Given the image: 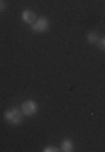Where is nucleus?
Returning <instances> with one entry per match:
<instances>
[{
    "label": "nucleus",
    "instance_id": "6e6552de",
    "mask_svg": "<svg viewBox=\"0 0 105 152\" xmlns=\"http://www.w3.org/2000/svg\"><path fill=\"white\" fill-rule=\"evenodd\" d=\"M97 44H98V48L102 49V51H105V37H100Z\"/></svg>",
    "mask_w": 105,
    "mask_h": 152
},
{
    "label": "nucleus",
    "instance_id": "f03ea898",
    "mask_svg": "<svg viewBox=\"0 0 105 152\" xmlns=\"http://www.w3.org/2000/svg\"><path fill=\"white\" fill-rule=\"evenodd\" d=\"M21 110H22V113L26 117H34V115L37 113V103L34 102V100H26L22 105H21Z\"/></svg>",
    "mask_w": 105,
    "mask_h": 152
},
{
    "label": "nucleus",
    "instance_id": "423d86ee",
    "mask_svg": "<svg viewBox=\"0 0 105 152\" xmlns=\"http://www.w3.org/2000/svg\"><path fill=\"white\" fill-rule=\"evenodd\" d=\"M87 39H88L90 44H97V42H98V39H100V36L97 32H88V34H87Z\"/></svg>",
    "mask_w": 105,
    "mask_h": 152
},
{
    "label": "nucleus",
    "instance_id": "f257e3e1",
    "mask_svg": "<svg viewBox=\"0 0 105 152\" xmlns=\"http://www.w3.org/2000/svg\"><path fill=\"white\" fill-rule=\"evenodd\" d=\"M4 118H5L7 124H10V125H21L24 120V113H22V110L12 107V108H9L4 113Z\"/></svg>",
    "mask_w": 105,
    "mask_h": 152
},
{
    "label": "nucleus",
    "instance_id": "0eeeda50",
    "mask_svg": "<svg viewBox=\"0 0 105 152\" xmlns=\"http://www.w3.org/2000/svg\"><path fill=\"white\" fill-rule=\"evenodd\" d=\"M43 151H44V152H56V151H59V149H58V147H54V145H46Z\"/></svg>",
    "mask_w": 105,
    "mask_h": 152
},
{
    "label": "nucleus",
    "instance_id": "7ed1b4c3",
    "mask_svg": "<svg viewBox=\"0 0 105 152\" xmlns=\"http://www.w3.org/2000/svg\"><path fill=\"white\" fill-rule=\"evenodd\" d=\"M49 29V20L46 19V17H39V19H36V22L32 24V31L37 34H43L46 32Z\"/></svg>",
    "mask_w": 105,
    "mask_h": 152
},
{
    "label": "nucleus",
    "instance_id": "39448f33",
    "mask_svg": "<svg viewBox=\"0 0 105 152\" xmlns=\"http://www.w3.org/2000/svg\"><path fill=\"white\" fill-rule=\"evenodd\" d=\"M59 151H63V152H71V151H75V145H73V142L70 140V139H65V140L61 142Z\"/></svg>",
    "mask_w": 105,
    "mask_h": 152
},
{
    "label": "nucleus",
    "instance_id": "20e7f679",
    "mask_svg": "<svg viewBox=\"0 0 105 152\" xmlns=\"http://www.w3.org/2000/svg\"><path fill=\"white\" fill-rule=\"evenodd\" d=\"M22 20L26 22V24H29V26H32L34 22H36V19H37V15H36V12L31 10V9H26V10L22 12Z\"/></svg>",
    "mask_w": 105,
    "mask_h": 152
},
{
    "label": "nucleus",
    "instance_id": "1a4fd4ad",
    "mask_svg": "<svg viewBox=\"0 0 105 152\" xmlns=\"http://www.w3.org/2000/svg\"><path fill=\"white\" fill-rule=\"evenodd\" d=\"M2 10H5V2L4 0H0V12Z\"/></svg>",
    "mask_w": 105,
    "mask_h": 152
}]
</instances>
